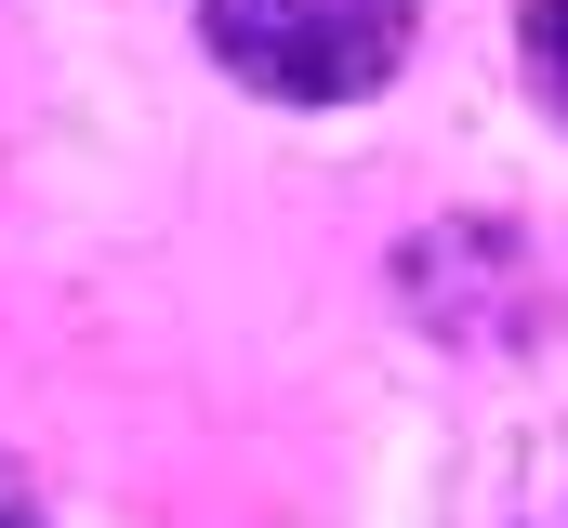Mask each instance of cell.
I'll return each mask as SVG.
<instances>
[{"label": "cell", "instance_id": "cell-2", "mask_svg": "<svg viewBox=\"0 0 568 528\" xmlns=\"http://www.w3.org/2000/svg\"><path fill=\"white\" fill-rule=\"evenodd\" d=\"M449 528H568V436H503L449 476Z\"/></svg>", "mask_w": 568, "mask_h": 528}, {"label": "cell", "instance_id": "cell-4", "mask_svg": "<svg viewBox=\"0 0 568 528\" xmlns=\"http://www.w3.org/2000/svg\"><path fill=\"white\" fill-rule=\"evenodd\" d=\"M0 528H40V502H27V489H13V476H0Z\"/></svg>", "mask_w": 568, "mask_h": 528}, {"label": "cell", "instance_id": "cell-3", "mask_svg": "<svg viewBox=\"0 0 568 528\" xmlns=\"http://www.w3.org/2000/svg\"><path fill=\"white\" fill-rule=\"evenodd\" d=\"M516 40H529V80H542V106L568 120V0H516Z\"/></svg>", "mask_w": 568, "mask_h": 528}, {"label": "cell", "instance_id": "cell-1", "mask_svg": "<svg viewBox=\"0 0 568 528\" xmlns=\"http://www.w3.org/2000/svg\"><path fill=\"white\" fill-rule=\"evenodd\" d=\"M199 40L265 106H357L410 67V0H199Z\"/></svg>", "mask_w": 568, "mask_h": 528}]
</instances>
